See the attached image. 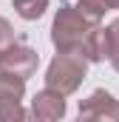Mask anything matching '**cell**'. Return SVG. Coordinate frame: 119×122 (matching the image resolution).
Returning a JSON list of instances; mask_svg holds the SVG:
<instances>
[{"mask_svg": "<svg viewBox=\"0 0 119 122\" xmlns=\"http://www.w3.org/2000/svg\"><path fill=\"white\" fill-rule=\"evenodd\" d=\"M88 77V60L79 51H57L45 68V88L71 97Z\"/></svg>", "mask_w": 119, "mask_h": 122, "instance_id": "6da1fadb", "label": "cell"}, {"mask_svg": "<svg viewBox=\"0 0 119 122\" xmlns=\"http://www.w3.org/2000/svg\"><path fill=\"white\" fill-rule=\"evenodd\" d=\"M96 23H91L88 17L77 9V6H60L51 23V43L57 51H79L85 34L94 29Z\"/></svg>", "mask_w": 119, "mask_h": 122, "instance_id": "7a4b0ae2", "label": "cell"}, {"mask_svg": "<svg viewBox=\"0 0 119 122\" xmlns=\"http://www.w3.org/2000/svg\"><path fill=\"white\" fill-rule=\"evenodd\" d=\"M37 65H40V54L26 43H9L0 48V71H9V74L29 80L37 74Z\"/></svg>", "mask_w": 119, "mask_h": 122, "instance_id": "3957f363", "label": "cell"}, {"mask_svg": "<svg viewBox=\"0 0 119 122\" xmlns=\"http://www.w3.org/2000/svg\"><path fill=\"white\" fill-rule=\"evenodd\" d=\"M79 119L91 122H119V99L108 91H94L88 99L79 102Z\"/></svg>", "mask_w": 119, "mask_h": 122, "instance_id": "277c9868", "label": "cell"}, {"mask_svg": "<svg viewBox=\"0 0 119 122\" xmlns=\"http://www.w3.org/2000/svg\"><path fill=\"white\" fill-rule=\"evenodd\" d=\"M31 117L40 122H57L65 117V97L60 91H51V88H43V91L34 94L31 99Z\"/></svg>", "mask_w": 119, "mask_h": 122, "instance_id": "5b68a950", "label": "cell"}, {"mask_svg": "<svg viewBox=\"0 0 119 122\" xmlns=\"http://www.w3.org/2000/svg\"><path fill=\"white\" fill-rule=\"evenodd\" d=\"M79 54H82L88 62H105V60H111V31H108V26H99V23H96V26L85 34Z\"/></svg>", "mask_w": 119, "mask_h": 122, "instance_id": "8992f818", "label": "cell"}, {"mask_svg": "<svg viewBox=\"0 0 119 122\" xmlns=\"http://www.w3.org/2000/svg\"><path fill=\"white\" fill-rule=\"evenodd\" d=\"M26 97V80L9 71H0V99H23Z\"/></svg>", "mask_w": 119, "mask_h": 122, "instance_id": "52a82bcc", "label": "cell"}, {"mask_svg": "<svg viewBox=\"0 0 119 122\" xmlns=\"http://www.w3.org/2000/svg\"><path fill=\"white\" fill-rule=\"evenodd\" d=\"M14 6V11H17V17H23V20H40L43 14H45V9H48V0H14L11 3Z\"/></svg>", "mask_w": 119, "mask_h": 122, "instance_id": "ba28073f", "label": "cell"}, {"mask_svg": "<svg viewBox=\"0 0 119 122\" xmlns=\"http://www.w3.org/2000/svg\"><path fill=\"white\" fill-rule=\"evenodd\" d=\"M77 9L88 17L91 23H99V20L105 17V11H111L108 0H79V3H77Z\"/></svg>", "mask_w": 119, "mask_h": 122, "instance_id": "9c48e42d", "label": "cell"}, {"mask_svg": "<svg viewBox=\"0 0 119 122\" xmlns=\"http://www.w3.org/2000/svg\"><path fill=\"white\" fill-rule=\"evenodd\" d=\"M20 102L23 99H0V122H20V119H26L29 114L23 111Z\"/></svg>", "mask_w": 119, "mask_h": 122, "instance_id": "30bf717a", "label": "cell"}, {"mask_svg": "<svg viewBox=\"0 0 119 122\" xmlns=\"http://www.w3.org/2000/svg\"><path fill=\"white\" fill-rule=\"evenodd\" d=\"M108 31H111V65H114V71L119 74V17L114 23H108Z\"/></svg>", "mask_w": 119, "mask_h": 122, "instance_id": "8fae6325", "label": "cell"}, {"mask_svg": "<svg viewBox=\"0 0 119 122\" xmlns=\"http://www.w3.org/2000/svg\"><path fill=\"white\" fill-rule=\"evenodd\" d=\"M9 43H14V26L6 17H0V48L9 46Z\"/></svg>", "mask_w": 119, "mask_h": 122, "instance_id": "7c38bea8", "label": "cell"}, {"mask_svg": "<svg viewBox=\"0 0 119 122\" xmlns=\"http://www.w3.org/2000/svg\"><path fill=\"white\" fill-rule=\"evenodd\" d=\"M108 6L111 9H119V0H108Z\"/></svg>", "mask_w": 119, "mask_h": 122, "instance_id": "4fadbf2b", "label": "cell"}]
</instances>
